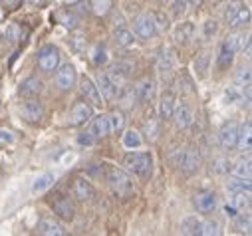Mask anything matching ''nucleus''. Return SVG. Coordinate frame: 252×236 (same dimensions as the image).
I'll list each match as a JSON object with an SVG mask.
<instances>
[{
  "mask_svg": "<svg viewBox=\"0 0 252 236\" xmlns=\"http://www.w3.org/2000/svg\"><path fill=\"white\" fill-rule=\"evenodd\" d=\"M107 183L109 189L113 191V195L117 199H129L135 193V185L133 179L129 177V173L125 169H117V167H109L107 169Z\"/></svg>",
  "mask_w": 252,
  "mask_h": 236,
  "instance_id": "nucleus-1",
  "label": "nucleus"
},
{
  "mask_svg": "<svg viewBox=\"0 0 252 236\" xmlns=\"http://www.w3.org/2000/svg\"><path fill=\"white\" fill-rule=\"evenodd\" d=\"M224 22L232 30H238L250 24V8L244 0H230L224 8Z\"/></svg>",
  "mask_w": 252,
  "mask_h": 236,
  "instance_id": "nucleus-2",
  "label": "nucleus"
},
{
  "mask_svg": "<svg viewBox=\"0 0 252 236\" xmlns=\"http://www.w3.org/2000/svg\"><path fill=\"white\" fill-rule=\"evenodd\" d=\"M123 167L129 173H133L139 179H149L153 173V157L151 153H129L123 159Z\"/></svg>",
  "mask_w": 252,
  "mask_h": 236,
  "instance_id": "nucleus-3",
  "label": "nucleus"
},
{
  "mask_svg": "<svg viewBox=\"0 0 252 236\" xmlns=\"http://www.w3.org/2000/svg\"><path fill=\"white\" fill-rule=\"evenodd\" d=\"M171 159H173V163H175L177 167H181V171L187 173V175L197 173L199 167H201V163H203V159H201V151H199L197 147L179 149V151H175V153L171 155Z\"/></svg>",
  "mask_w": 252,
  "mask_h": 236,
  "instance_id": "nucleus-4",
  "label": "nucleus"
},
{
  "mask_svg": "<svg viewBox=\"0 0 252 236\" xmlns=\"http://www.w3.org/2000/svg\"><path fill=\"white\" fill-rule=\"evenodd\" d=\"M92 117H94V105H90L86 99H78L68 113V123L72 127H80L86 125Z\"/></svg>",
  "mask_w": 252,
  "mask_h": 236,
  "instance_id": "nucleus-5",
  "label": "nucleus"
},
{
  "mask_svg": "<svg viewBox=\"0 0 252 236\" xmlns=\"http://www.w3.org/2000/svg\"><path fill=\"white\" fill-rule=\"evenodd\" d=\"M60 66V50L54 44H48L44 48H40L38 52V68L46 74L56 72V68Z\"/></svg>",
  "mask_w": 252,
  "mask_h": 236,
  "instance_id": "nucleus-6",
  "label": "nucleus"
},
{
  "mask_svg": "<svg viewBox=\"0 0 252 236\" xmlns=\"http://www.w3.org/2000/svg\"><path fill=\"white\" fill-rule=\"evenodd\" d=\"M133 28H135V34L141 38V40H151L159 34L157 30V24H155V18L151 12H143L139 14L135 20H133Z\"/></svg>",
  "mask_w": 252,
  "mask_h": 236,
  "instance_id": "nucleus-7",
  "label": "nucleus"
},
{
  "mask_svg": "<svg viewBox=\"0 0 252 236\" xmlns=\"http://www.w3.org/2000/svg\"><path fill=\"white\" fill-rule=\"evenodd\" d=\"M56 70H58L56 72V84H58L60 89L68 91V89L76 88V84H78V72H76V68L72 64H64V66H60Z\"/></svg>",
  "mask_w": 252,
  "mask_h": 236,
  "instance_id": "nucleus-8",
  "label": "nucleus"
},
{
  "mask_svg": "<svg viewBox=\"0 0 252 236\" xmlns=\"http://www.w3.org/2000/svg\"><path fill=\"white\" fill-rule=\"evenodd\" d=\"M238 123L236 121H226V123H222V127H220V131H219V143H220V147L224 149V151H230V149H234V145H236V137H238Z\"/></svg>",
  "mask_w": 252,
  "mask_h": 236,
  "instance_id": "nucleus-9",
  "label": "nucleus"
},
{
  "mask_svg": "<svg viewBox=\"0 0 252 236\" xmlns=\"http://www.w3.org/2000/svg\"><path fill=\"white\" fill-rule=\"evenodd\" d=\"M20 113L26 121L30 123H38L42 117H44V103L40 99H34V97H28V101L22 103L20 107Z\"/></svg>",
  "mask_w": 252,
  "mask_h": 236,
  "instance_id": "nucleus-10",
  "label": "nucleus"
},
{
  "mask_svg": "<svg viewBox=\"0 0 252 236\" xmlns=\"http://www.w3.org/2000/svg\"><path fill=\"white\" fill-rule=\"evenodd\" d=\"M52 208H54L56 216L62 218V220H74V216H76V206H74V203H72L68 197H64V195H60V197H56V199L52 201Z\"/></svg>",
  "mask_w": 252,
  "mask_h": 236,
  "instance_id": "nucleus-11",
  "label": "nucleus"
},
{
  "mask_svg": "<svg viewBox=\"0 0 252 236\" xmlns=\"http://www.w3.org/2000/svg\"><path fill=\"white\" fill-rule=\"evenodd\" d=\"M36 232L44 234V236H64L66 228L62 226V222H58L54 216H42L36 222Z\"/></svg>",
  "mask_w": 252,
  "mask_h": 236,
  "instance_id": "nucleus-12",
  "label": "nucleus"
},
{
  "mask_svg": "<svg viewBox=\"0 0 252 236\" xmlns=\"http://www.w3.org/2000/svg\"><path fill=\"white\" fill-rule=\"evenodd\" d=\"M97 89H99L101 97H105L107 101H113V99H117V95L121 91V86L117 82H113L109 78V74L105 72V74H99V78H97Z\"/></svg>",
  "mask_w": 252,
  "mask_h": 236,
  "instance_id": "nucleus-13",
  "label": "nucleus"
},
{
  "mask_svg": "<svg viewBox=\"0 0 252 236\" xmlns=\"http://www.w3.org/2000/svg\"><path fill=\"white\" fill-rule=\"evenodd\" d=\"M80 91H82V95H84V99L90 103V105H94V107H99L101 105V93H99V89H97V84H94V80H90V78H82L80 80Z\"/></svg>",
  "mask_w": 252,
  "mask_h": 236,
  "instance_id": "nucleus-14",
  "label": "nucleus"
},
{
  "mask_svg": "<svg viewBox=\"0 0 252 236\" xmlns=\"http://www.w3.org/2000/svg\"><path fill=\"white\" fill-rule=\"evenodd\" d=\"M195 203V208L201 212V214H211L215 212L217 208V195L213 191H199L193 199Z\"/></svg>",
  "mask_w": 252,
  "mask_h": 236,
  "instance_id": "nucleus-15",
  "label": "nucleus"
},
{
  "mask_svg": "<svg viewBox=\"0 0 252 236\" xmlns=\"http://www.w3.org/2000/svg\"><path fill=\"white\" fill-rule=\"evenodd\" d=\"M171 119H173V123H175L177 129H187V127H191V125H193L195 115H193V111L189 109L187 105H175Z\"/></svg>",
  "mask_w": 252,
  "mask_h": 236,
  "instance_id": "nucleus-16",
  "label": "nucleus"
},
{
  "mask_svg": "<svg viewBox=\"0 0 252 236\" xmlns=\"http://www.w3.org/2000/svg\"><path fill=\"white\" fill-rule=\"evenodd\" d=\"M157 72L161 74V78H171V74L175 72V52L171 48L161 50L157 58Z\"/></svg>",
  "mask_w": 252,
  "mask_h": 236,
  "instance_id": "nucleus-17",
  "label": "nucleus"
},
{
  "mask_svg": "<svg viewBox=\"0 0 252 236\" xmlns=\"http://www.w3.org/2000/svg\"><path fill=\"white\" fill-rule=\"evenodd\" d=\"M72 193L78 201L86 203V201H92L95 197V191L92 187V183L88 179H84V177H78V179H74V185H72Z\"/></svg>",
  "mask_w": 252,
  "mask_h": 236,
  "instance_id": "nucleus-18",
  "label": "nucleus"
},
{
  "mask_svg": "<svg viewBox=\"0 0 252 236\" xmlns=\"http://www.w3.org/2000/svg\"><path fill=\"white\" fill-rule=\"evenodd\" d=\"M42 89H44L42 80H38L36 76H30V78H26V80L20 84L18 93H20L22 97H36V95L42 93Z\"/></svg>",
  "mask_w": 252,
  "mask_h": 236,
  "instance_id": "nucleus-19",
  "label": "nucleus"
},
{
  "mask_svg": "<svg viewBox=\"0 0 252 236\" xmlns=\"http://www.w3.org/2000/svg\"><path fill=\"white\" fill-rule=\"evenodd\" d=\"M250 40V36L248 34H244L242 32V28H238V30H234V32H230L226 38H224V46L228 48V50H232L234 54H238V52H242V48H244V44Z\"/></svg>",
  "mask_w": 252,
  "mask_h": 236,
  "instance_id": "nucleus-20",
  "label": "nucleus"
},
{
  "mask_svg": "<svg viewBox=\"0 0 252 236\" xmlns=\"http://www.w3.org/2000/svg\"><path fill=\"white\" fill-rule=\"evenodd\" d=\"M175 93L173 91H163L161 99H159V119L161 121H169L173 109H175Z\"/></svg>",
  "mask_w": 252,
  "mask_h": 236,
  "instance_id": "nucleus-21",
  "label": "nucleus"
},
{
  "mask_svg": "<svg viewBox=\"0 0 252 236\" xmlns=\"http://www.w3.org/2000/svg\"><path fill=\"white\" fill-rule=\"evenodd\" d=\"M193 36H195V24H193V22H181V24L175 28V32H173L175 42L181 44V46H187L189 42L193 40Z\"/></svg>",
  "mask_w": 252,
  "mask_h": 236,
  "instance_id": "nucleus-22",
  "label": "nucleus"
},
{
  "mask_svg": "<svg viewBox=\"0 0 252 236\" xmlns=\"http://www.w3.org/2000/svg\"><path fill=\"white\" fill-rule=\"evenodd\" d=\"M92 125H90V133L94 135V139H105L109 135V123H107V115H97L92 117Z\"/></svg>",
  "mask_w": 252,
  "mask_h": 236,
  "instance_id": "nucleus-23",
  "label": "nucleus"
},
{
  "mask_svg": "<svg viewBox=\"0 0 252 236\" xmlns=\"http://www.w3.org/2000/svg\"><path fill=\"white\" fill-rule=\"evenodd\" d=\"M238 151H250L252 147V123L246 121L240 129H238V137H236V145H234Z\"/></svg>",
  "mask_w": 252,
  "mask_h": 236,
  "instance_id": "nucleus-24",
  "label": "nucleus"
},
{
  "mask_svg": "<svg viewBox=\"0 0 252 236\" xmlns=\"http://www.w3.org/2000/svg\"><path fill=\"white\" fill-rule=\"evenodd\" d=\"M133 89H135V99H137L139 103H143V101H149V99H151V95H153V91H155V84H153V80L145 78V80H141Z\"/></svg>",
  "mask_w": 252,
  "mask_h": 236,
  "instance_id": "nucleus-25",
  "label": "nucleus"
},
{
  "mask_svg": "<svg viewBox=\"0 0 252 236\" xmlns=\"http://www.w3.org/2000/svg\"><path fill=\"white\" fill-rule=\"evenodd\" d=\"M107 123H109V133L119 135V133L125 131V123H127V119H125L123 111L115 109V111H111V113L107 115Z\"/></svg>",
  "mask_w": 252,
  "mask_h": 236,
  "instance_id": "nucleus-26",
  "label": "nucleus"
},
{
  "mask_svg": "<svg viewBox=\"0 0 252 236\" xmlns=\"http://www.w3.org/2000/svg\"><path fill=\"white\" fill-rule=\"evenodd\" d=\"M107 74H109V78H111L113 82H117V84L121 86V82L127 80L129 74H131V64H127V62H117V64H113V66L109 68Z\"/></svg>",
  "mask_w": 252,
  "mask_h": 236,
  "instance_id": "nucleus-27",
  "label": "nucleus"
},
{
  "mask_svg": "<svg viewBox=\"0 0 252 236\" xmlns=\"http://www.w3.org/2000/svg\"><path fill=\"white\" fill-rule=\"evenodd\" d=\"M113 40H115V44H117L119 48H131V46L135 44L133 32L127 30V28H123V26H119V28L113 32Z\"/></svg>",
  "mask_w": 252,
  "mask_h": 236,
  "instance_id": "nucleus-28",
  "label": "nucleus"
},
{
  "mask_svg": "<svg viewBox=\"0 0 252 236\" xmlns=\"http://www.w3.org/2000/svg\"><path fill=\"white\" fill-rule=\"evenodd\" d=\"M143 133L147 135V139L151 143H155L161 135V119H157V117H147V121L143 125Z\"/></svg>",
  "mask_w": 252,
  "mask_h": 236,
  "instance_id": "nucleus-29",
  "label": "nucleus"
},
{
  "mask_svg": "<svg viewBox=\"0 0 252 236\" xmlns=\"http://www.w3.org/2000/svg\"><path fill=\"white\" fill-rule=\"evenodd\" d=\"M209 66H211V54L209 52H201L195 60H193V68L197 72V76L203 80L207 78V72H209Z\"/></svg>",
  "mask_w": 252,
  "mask_h": 236,
  "instance_id": "nucleus-30",
  "label": "nucleus"
},
{
  "mask_svg": "<svg viewBox=\"0 0 252 236\" xmlns=\"http://www.w3.org/2000/svg\"><path fill=\"white\" fill-rule=\"evenodd\" d=\"M250 173H252V163H250V157H240L234 167H232V175L234 177H242V179H250Z\"/></svg>",
  "mask_w": 252,
  "mask_h": 236,
  "instance_id": "nucleus-31",
  "label": "nucleus"
},
{
  "mask_svg": "<svg viewBox=\"0 0 252 236\" xmlns=\"http://www.w3.org/2000/svg\"><path fill=\"white\" fill-rule=\"evenodd\" d=\"M181 232H183V234H189V236L201 234V220H199L197 216H187V218H183V222H181Z\"/></svg>",
  "mask_w": 252,
  "mask_h": 236,
  "instance_id": "nucleus-32",
  "label": "nucleus"
},
{
  "mask_svg": "<svg viewBox=\"0 0 252 236\" xmlns=\"http://www.w3.org/2000/svg\"><path fill=\"white\" fill-rule=\"evenodd\" d=\"M226 187H228L230 193H236V191H246V193H250V189H252L250 179H242V177H234V175L228 179Z\"/></svg>",
  "mask_w": 252,
  "mask_h": 236,
  "instance_id": "nucleus-33",
  "label": "nucleus"
},
{
  "mask_svg": "<svg viewBox=\"0 0 252 236\" xmlns=\"http://www.w3.org/2000/svg\"><path fill=\"white\" fill-rule=\"evenodd\" d=\"M143 145V139H141V133L135 131V129H127L123 135V147H127V149H137Z\"/></svg>",
  "mask_w": 252,
  "mask_h": 236,
  "instance_id": "nucleus-34",
  "label": "nucleus"
},
{
  "mask_svg": "<svg viewBox=\"0 0 252 236\" xmlns=\"http://www.w3.org/2000/svg\"><path fill=\"white\" fill-rule=\"evenodd\" d=\"M70 44H72V48H74V52H76V54H84V52H86V48H88L86 34L74 28V32H72V36H70Z\"/></svg>",
  "mask_w": 252,
  "mask_h": 236,
  "instance_id": "nucleus-35",
  "label": "nucleus"
},
{
  "mask_svg": "<svg viewBox=\"0 0 252 236\" xmlns=\"http://www.w3.org/2000/svg\"><path fill=\"white\" fill-rule=\"evenodd\" d=\"M234 218V230L238 232V234H250V230H252V220H250V214H236V216H232Z\"/></svg>",
  "mask_w": 252,
  "mask_h": 236,
  "instance_id": "nucleus-36",
  "label": "nucleus"
},
{
  "mask_svg": "<svg viewBox=\"0 0 252 236\" xmlns=\"http://www.w3.org/2000/svg\"><path fill=\"white\" fill-rule=\"evenodd\" d=\"M56 20H58L62 26L70 28V30H74V28L78 26V16H76L74 12H70V10H60V12L56 14Z\"/></svg>",
  "mask_w": 252,
  "mask_h": 236,
  "instance_id": "nucleus-37",
  "label": "nucleus"
},
{
  "mask_svg": "<svg viewBox=\"0 0 252 236\" xmlns=\"http://www.w3.org/2000/svg\"><path fill=\"white\" fill-rule=\"evenodd\" d=\"M230 205L236 208V210H242V208H248L250 206V193L246 191H236L230 199Z\"/></svg>",
  "mask_w": 252,
  "mask_h": 236,
  "instance_id": "nucleus-38",
  "label": "nucleus"
},
{
  "mask_svg": "<svg viewBox=\"0 0 252 236\" xmlns=\"http://www.w3.org/2000/svg\"><path fill=\"white\" fill-rule=\"evenodd\" d=\"M111 2H113V0H90V6H92L94 14L105 16V14L111 12Z\"/></svg>",
  "mask_w": 252,
  "mask_h": 236,
  "instance_id": "nucleus-39",
  "label": "nucleus"
},
{
  "mask_svg": "<svg viewBox=\"0 0 252 236\" xmlns=\"http://www.w3.org/2000/svg\"><path fill=\"white\" fill-rule=\"evenodd\" d=\"M92 62H94L95 66H101V64L107 62V50H105V46L95 44V46L92 48Z\"/></svg>",
  "mask_w": 252,
  "mask_h": 236,
  "instance_id": "nucleus-40",
  "label": "nucleus"
},
{
  "mask_svg": "<svg viewBox=\"0 0 252 236\" xmlns=\"http://www.w3.org/2000/svg\"><path fill=\"white\" fill-rule=\"evenodd\" d=\"M211 171H213L215 175H226V173L230 171V163H228L224 157H215V159L211 161Z\"/></svg>",
  "mask_w": 252,
  "mask_h": 236,
  "instance_id": "nucleus-41",
  "label": "nucleus"
},
{
  "mask_svg": "<svg viewBox=\"0 0 252 236\" xmlns=\"http://www.w3.org/2000/svg\"><path fill=\"white\" fill-rule=\"evenodd\" d=\"M234 60V52L228 50L224 44H220V50H219V66L220 68H228Z\"/></svg>",
  "mask_w": 252,
  "mask_h": 236,
  "instance_id": "nucleus-42",
  "label": "nucleus"
},
{
  "mask_svg": "<svg viewBox=\"0 0 252 236\" xmlns=\"http://www.w3.org/2000/svg\"><path fill=\"white\" fill-rule=\"evenodd\" d=\"M52 185H54V175L46 173V175H42V177H38V179H36V183H34V193H44V191L50 189Z\"/></svg>",
  "mask_w": 252,
  "mask_h": 236,
  "instance_id": "nucleus-43",
  "label": "nucleus"
},
{
  "mask_svg": "<svg viewBox=\"0 0 252 236\" xmlns=\"http://www.w3.org/2000/svg\"><path fill=\"white\" fill-rule=\"evenodd\" d=\"M234 86L236 88H248L250 86V68H240L236 74H234Z\"/></svg>",
  "mask_w": 252,
  "mask_h": 236,
  "instance_id": "nucleus-44",
  "label": "nucleus"
},
{
  "mask_svg": "<svg viewBox=\"0 0 252 236\" xmlns=\"http://www.w3.org/2000/svg\"><path fill=\"white\" fill-rule=\"evenodd\" d=\"M201 234H205V236H217V234H220V224L217 220L209 218V220L201 222Z\"/></svg>",
  "mask_w": 252,
  "mask_h": 236,
  "instance_id": "nucleus-45",
  "label": "nucleus"
},
{
  "mask_svg": "<svg viewBox=\"0 0 252 236\" xmlns=\"http://www.w3.org/2000/svg\"><path fill=\"white\" fill-rule=\"evenodd\" d=\"M179 89H181V93H193L195 91V82H193V78L189 76V74H181V78H179Z\"/></svg>",
  "mask_w": 252,
  "mask_h": 236,
  "instance_id": "nucleus-46",
  "label": "nucleus"
},
{
  "mask_svg": "<svg viewBox=\"0 0 252 236\" xmlns=\"http://www.w3.org/2000/svg\"><path fill=\"white\" fill-rule=\"evenodd\" d=\"M187 8H189V2L187 0H173V4H171V12L175 18H181L187 14Z\"/></svg>",
  "mask_w": 252,
  "mask_h": 236,
  "instance_id": "nucleus-47",
  "label": "nucleus"
},
{
  "mask_svg": "<svg viewBox=\"0 0 252 236\" xmlns=\"http://www.w3.org/2000/svg\"><path fill=\"white\" fill-rule=\"evenodd\" d=\"M151 14H153V18H155V24H157V30H159V32L169 30V24H171V22H169V18H167L163 12L157 10V12H151Z\"/></svg>",
  "mask_w": 252,
  "mask_h": 236,
  "instance_id": "nucleus-48",
  "label": "nucleus"
},
{
  "mask_svg": "<svg viewBox=\"0 0 252 236\" xmlns=\"http://www.w3.org/2000/svg\"><path fill=\"white\" fill-rule=\"evenodd\" d=\"M217 30H219V24L215 20H207L203 24V36H205V40H211L217 34Z\"/></svg>",
  "mask_w": 252,
  "mask_h": 236,
  "instance_id": "nucleus-49",
  "label": "nucleus"
},
{
  "mask_svg": "<svg viewBox=\"0 0 252 236\" xmlns=\"http://www.w3.org/2000/svg\"><path fill=\"white\" fill-rule=\"evenodd\" d=\"M20 34H22V30L16 26V24H12L10 28H8V32H6V36L12 40V42H16V40H20Z\"/></svg>",
  "mask_w": 252,
  "mask_h": 236,
  "instance_id": "nucleus-50",
  "label": "nucleus"
},
{
  "mask_svg": "<svg viewBox=\"0 0 252 236\" xmlns=\"http://www.w3.org/2000/svg\"><path fill=\"white\" fill-rule=\"evenodd\" d=\"M94 135L90 133V131H86V133H80V137H78V143L80 145H94Z\"/></svg>",
  "mask_w": 252,
  "mask_h": 236,
  "instance_id": "nucleus-51",
  "label": "nucleus"
},
{
  "mask_svg": "<svg viewBox=\"0 0 252 236\" xmlns=\"http://www.w3.org/2000/svg\"><path fill=\"white\" fill-rule=\"evenodd\" d=\"M236 99H238L236 89H226V91H224V101H226V103H234Z\"/></svg>",
  "mask_w": 252,
  "mask_h": 236,
  "instance_id": "nucleus-52",
  "label": "nucleus"
},
{
  "mask_svg": "<svg viewBox=\"0 0 252 236\" xmlns=\"http://www.w3.org/2000/svg\"><path fill=\"white\" fill-rule=\"evenodd\" d=\"M14 137H12V133H8V131H0V141H12Z\"/></svg>",
  "mask_w": 252,
  "mask_h": 236,
  "instance_id": "nucleus-53",
  "label": "nucleus"
},
{
  "mask_svg": "<svg viewBox=\"0 0 252 236\" xmlns=\"http://www.w3.org/2000/svg\"><path fill=\"white\" fill-rule=\"evenodd\" d=\"M224 212H226V216H236V208L232 205H226L224 206Z\"/></svg>",
  "mask_w": 252,
  "mask_h": 236,
  "instance_id": "nucleus-54",
  "label": "nucleus"
},
{
  "mask_svg": "<svg viewBox=\"0 0 252 236\" xmlns=\"http://www.w3.org/2000/svg\"><path fill=\"white\" fill-rule=\"evenodd\" d=\"M16 4H18V0H4V6H6V8H10V10H12V8H16Z\"/></svg>",
  "mask_w": 252,
  "mask_h": 236,
  "instance_id": "nucleus-55",
  "label": "nucleus"
},
{
  "mask_svg": "<svg viewBox=\"0 0 252 236\" xmlns=\"http://www.w3.org/2000/svg\"><path fill=\"white\" fill-rule=\"evenodd\" d=\"M187 2L191 4V6H197V8H199V6H201V4L205 2V0H187Z\"/></svg>",
  "mask_w": 252,
  "mask_h": 236,
  "instance_id": "nucleus-56",
  "label": "nucleus"
},
{
  "mask_svg": "<svg viewBox=\"0 0 252 236\" xmlns=\"http://www.w3.org/2000/svg\"><path fill=\"white\" fill-rule=\"evenodd\" d=\"M30 2H32V4H36V2H40V0H30Z\"/></svg>",
  "mask_w": 252,
  "mask_h": 236,
  "instance_id": "nucleus-57",
  "label": "nucleus"
}]
</instances>
